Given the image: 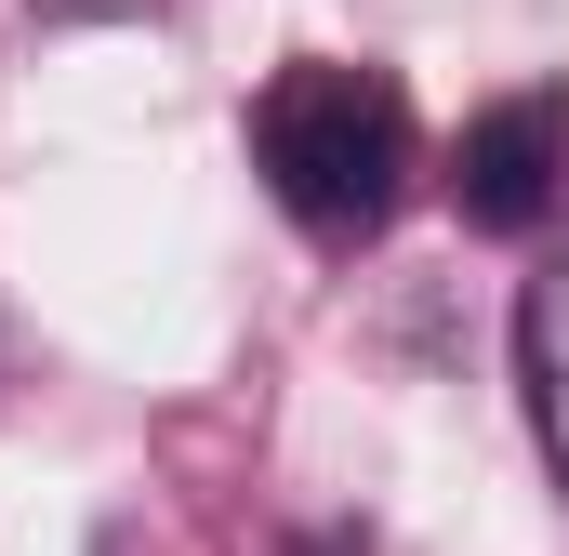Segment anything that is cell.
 Wrapping results in <instances>:
<instances>
[{
	"instance_id": "obj_1",
	"label": "cell",
	"mask_w": 569,
	"mask_h": 556,
	"mask_svg": "<svg viewBox=\"0 0 569 556\" xmlns=\"http://www.w3.org/2000/svg\"><path fill=\"white\" fill-rule=\"evenodd\" d=\"M252 172L305 239H371L411 199V93L345 53H291L252 93Z\"/></svg>"
},
{
	"instance_id": "obj_2",
	"label": "cell",
	"mask_w": 569,
	"mask_h": 556,
	"mask_svg": "<svg viewBox=\"0 0 569 556\" xmlns=\"http://www.w3.org/2000/svg\"><path fill=\"white\" fill-rule=\"evenodd\" d=\"M450 199L477 239H530L569 199V93L530 80V93H490L463 133H450Z\"/></svg>"
},
{
	"instance_id": "obj_3",
	"label": "cell",
	"mask_w": 569,
	"mask_h": 556,
	"mask_svg": "<svg viewBox=\"0 0 569 556\" xmlns=\"http://www.w3.org/2000/svg\"><path fill=\"white\" fill-rule=\"evenodd\" d=\"M517 385H530L543 464L569 490V266H530V291H517Z\"/></svg>"
},
{
	"instance_id": "obj_4",
	"label": "cell",
	"mask_w": 569,
	"mask_h": 556,
	"mask_svg": "<svg viewBox=\"0 0 569 556\" xmlns=\"http://www.w3.org/2000/svg\"><path fill=\"white\" fill-rule=\"evenodd\" d=\"M40 13H67V27H120V13H146V0H40Z\"/></svg>"
}]
</instances>
